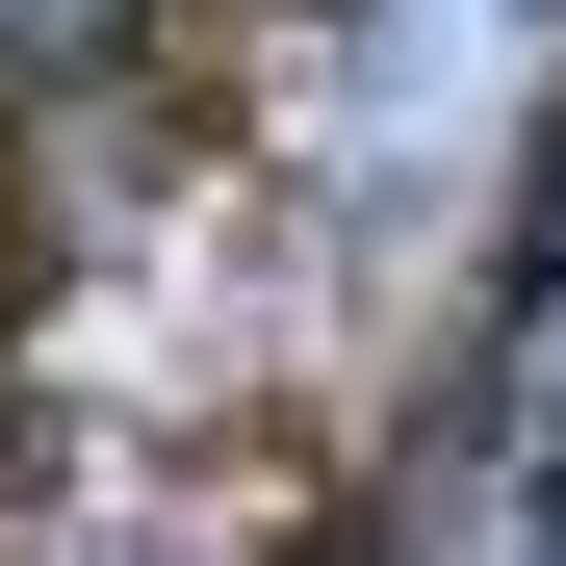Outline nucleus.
Returning a JSON list of instances; mask_svg holds the SVG:
<instances>
[{"mask_svg":"<svg viewBox=\"0 0 566 566\" xmlns=\"http://www.w3.org/2000/svg\"><path fill=\"white\" fill-rule=\"evenodd\" d=\"M104 27H129V0H0V77H77Z\"/></svg>","mask_w":566,"mask_h":566,"instance_id":"1","label":"nucleus"}]
</instances>
